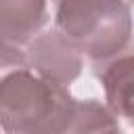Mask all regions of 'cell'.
Here are the masks:
<instances>
[{
    "mask_svg": "<svg viewBox=\"0 0 134 134\" xmlns=\"http://www.w3.org/2000/svg\"><path fill=\"white\" fill-rule=\"evenodd\" d=\"M54 29L94 67L130 50L132 10L128 0H50Z\"/></svg>",
    "mask_w": 134,
    "mask_h": 134,
    "instance_id": "1",
    "label": "cell"
},
{
    "mask_svg": "<svg viewBox=\"0 0 134 134\" xmlns=\"http://www.w3.org/2000/svg\"><path fill=\"white\" fill-rule=\"evenodd\" d=\"M75 105L69 88L50 84L25 67L10 71L0 80V132L69 134Z\"/></svg>",
    "mask_w": 134,
    "mask_h": 134,
    "instance_id": "2",
    "label": "cell"
},
{
    "mask_svg": "<svg viewBox=\"0 0 134 134\" xmlns=\"http://www.w3.org/2000/svg\"><path fill=\"white\" fill-rule=\"evenodd\" d=\"M23 57H25V69L63 88H67L73 80H77L84 67V57L57 29L40 31L23 48Z\"/></svg>",
    "mask_w": 134,
    "mask_h": 134,
    "instance_id": "3",
    "label": "cell"
},
{
    "mask_svg": "<svg viewBox=\"0 0 134 134\" xmlns=\"http://www.w3.org/2000/svg\"><path fill=\"white\" fill-rule=\"evenodd\" d=\"M48 19V0H0V44L23 50Z\"/></svg>",
    "mask_w": 134,
    "mask_h": 134,
    "instance_id": "4",
    "label": "cell"
},
{
    "mask_svg": "<svg viewBox=\"0 0 134 134\" xmlns=\"http://www.w3.org/2000/svg\"><path fill=\"white\" fill-rule=\"evenodd\" d=\"M132 52H124L96 67V75L105 88V107L119 119L132 121Z\"/></svg>",
    "mask_w": 134,
    "mask_h": 134,
    "instance_id": "5",
    "label": "cell"
},
{
    "mask_svg": "<svg viewBox=\"0 0 134 134\" xmlns=\"http://www.w3.org/2000/svg\"><path fill=\"white\" fill-rule=\"evenodd\" d=\"M69 134H124L119 119L96 98H84L75 105V117Z\"/></svg>",
    "mask_w": 134,
    "mask_h": 134,
    "instance_id": "6",
    "label": "cell"
},
{
    "mask_svg": "<svg viewBox=\"0 0 134 134\" xmlns=\"http://www.w3.org/2000/svg\"><path fill=\"white\" fill-rule=\"evenodd\" d=\"M23 67H25V57H23V50H19V48H10V46L0 44V80H2L4 75H8L10 71L23 69Z\"/></svg>",
    "mask_w": 134,
    "mask_h": 134,
    "instance_id": "7",
    "label": "cell"
},
{
    "mask_svg": "<svg viewBox=\"0 0 134 134\" xmlns=\"http://www.w3.org/2000/svg\"><path fill=\"white\" fill-rule=\"evenodd\" d=\"M0 134H2V132H0Z\"/></svg>",
    "mask_w": 134,
    "mask_h": 134,
    "instance_id": "8",
    "label": "cell"
}]
</instances>
